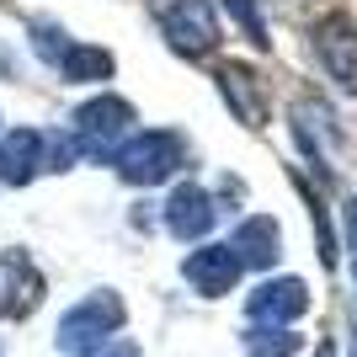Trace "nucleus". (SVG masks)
<instances>
[{
  "label": "nucleus",
  "instance_id": "1",
  "mask_svg": "<svg viewBox=\"0 0 357 357\" xmlns=\"http://www.w3.org/2000/svg\"><path fill=\"white\" fill-rule=\"evenodd\" d=\"M149 16L176 59H213L224 43V22L213 0H149Z\"/></svg>",
  "mask_w": 357,
  "mask_h": 357
},
{
  "label": "nucleus",
  "instance_id": "2",
  "mask_svg": "<svg viewBox=\"0 0 357 357\" xmlns=\"http://www.w3.org/2000/svg\"><path fill=\"white\" fill-rule=\"evenodd\" d=\"M112 165L128 187H160L187 165V144L171 128H144V134H128L112 149Z\"/></svg>",
  "mask_w": 357,
  "mask_h": 357
},
{
  "label": "nucleus",
  "instance_id": "3",
  "mask_svg": "<svg viewBox=\"0 0 357 357\" xmlns=\"http://www.w3.org/2000/svg\"><path fill=\"white\" fill-rule=\"evenodd\" d=\"M134 102L118 96V91H96L70 112V134L80 139V155H96V160H112V149L134 134Z\"/></svg>",
  "mask_w": 357,
  "mask_h": 357
},
{
  "label": "nucleus",
  "instance_id": "4",
  "mask_svg": "<svg viewBox=\"0 0 357 357\" xmlns=\"http://www.w3.org/2000/svg\"><path fill=\"white\" fill-rule=\"evenodd\" d=\"M32 48H38V59L48 70L59 75V80H75V86H96V80H112V54L96 43H80V38H64L59 22H32Z\"/></svg>",
  "mask_w": 357,
  "mask_h": 357
},
{
  "label": "nucleus",
  "instance_id": "5",
  "mask_svg": "<svg viewBox=\"0 0 357 357\" xmlns=\"http://www.w3.org/2000/svg\"><path fill=\"white\" fill-rule=\"evenodd\" d=\"M310 48L326 70V80H336V91H347V96H357V22L352 16L347 11L320 16L310 27Z\"/></svg>",
  "mask_w": 357,
  "mask_h": 357
},
{
  "label": "nucleus",
  "instance_id": "6",
  "mask_svg": "<svg viewBox=\"0 0 357 357\" xmlns=\"http://www.w3.org/2000/svg\"><path fill=\"white\" fill-rule=\"evenodd\" d=\"M213 86H219L224 107L235 112L240 128H267V91H261V80H256L251 64L219 59V64H213Z\"/></svg>",
  "mask_w": 357,
  "mask_h": 357
},
{
  "label": "nucleus",
  "instance_id": "7",
  "mask_svg": "<svg viewBox=\"0 0 357 357\" xmlns=\"http://www.w3.org/2000/svg\"><path fill=\"white\" fill-rule=\"evenodd\" d=\"M43 298V272L32 267L27 251H0V314L6 320H22V314L38 310Z\"/></svg>",
  "mask_w": 357,
  "mask_h": 357
},
{
  "label": "nucleus",
  "instance_id": "8",
  "mask_svg": "<svg viewBox=\"0 0 357 357\" xmlns=\"http://www.w3.org/2000/svg\"><path fill=\"white\" fill-rule=\"evenodd\" d=\"M181 272H187V283H192L203 298H219V294H229V288L240 283L245 261L235 256V245H197Z\"/></svg>",
  "mask_w": 357,
  "mask_h": 357
},
{
  "label": "nucleus",
  "instance_id": "9",
  "mask_svg": "<svg viewBox=\"0 0 357 357\" xmlns=\"http://www.w3.org/2000/svg\"><path fill=\"white\" fill-rule=\"evenodd\" d=\"M118 326H123V304H118L112 294H96V298H86L80 310H70V314H64L59 342L70 347V352H80V347L102 342L107 331H118Z\"/></svg>",
  "mask_w": 357,
  "mask_h": 357
},
{
  "label": "nucleus",
  "instance_id": "10",
  "mask_svg": "<svg viewBox=\"0 0 357 357\" xmlns=\"http://www.w3.org/2000/svg\"><path fill=\"white\" fill-rule=\"evenodd\" d=\"M213 219H219V208H213V197L197 181H181L176 192L165 197V229L176 240H203L213 229Z\"/></svg>",
  "mask_w": 357,
  "mask_h": 357
},
{
  "label": "nucleus",
  "instance_id": "11",
  "mask_svg": "<svg viewBox=\"0 0 357 357\" xmlns=\"http://www.w3.org/2000/svg\"><path fill=\"white\" fill-rule=\"evenodd\" d=\"M43 171V134L38 128H6L0 134V187H27Z\"/></svg>",
  "mask_w": 357,
  "mask_h": 357
},
{
  "label": "nucleus",
  "instance_id": "12",
  "mask_svg": "<svg viewBox=\"0 0 357 357\" xmlns=\"http://www.w3.org/2000/svg\"><path fill=\"white\" fill-rule=\"evenodd\" d=\"M304 310H310V288L298 278H272L251 294V320H261V326H288Z\"/></svg>",
  "mask_w": 357,
  "mask_h": 357
},
{
  "label": "nucleus",
  "instance_id": "13",
  "mask_svg": "<svg viewBox=\"0 0 357 357\" xmlns=\"http://www.w3.org/2000/svg\"><path fill=\"white\" fill-rule=\"evenodd\" d=\"M294 139L298 149H304V160L320 171V176H331V165H326V139H336V118H331V107L326 102H294Z\"/></svg>",
  "mask_w": 357,
  "mask_h": 357
},
{
  "label": "nucleus",
  "instance_id": "14",
  "mask_svg": "<svg viewBox=\"0 0 357 357\" xmlns=\"http://www.w3.org/2000/svg\"><path fill=\"white\" fill-rule=\"evenodd\" d=\"M235 256L245 261V267H272L278 256H283V235H278V219H267V213H251V219H240L235 229Z\"/></svg>",
  "mask_w": 357,
  "mask_h": 357
},
{
  "label": "nucleus",
  "instance_id": "15",
  "mask_svg": "<svg viewBox=\"0 0 357 357\" xmlns=\"http://www.w3.org/2000/svg\"><path fill=\"white\" fill-rule=\"evenodd\" d=\"M245 352L251 357H294L298 352V336L288 326H261V331H251V336H245Z\"/></svg>",
  "mask_w": 357,
  "mask_h": 357
},
{
  "label": "nucleus",
  "instance_id": "16",
  "mask_svg": "<svg viewBox=\"0 0 357 357\" xmlns=\"http://www.w3.org/2000/svg\"><path fill=\"white\" fill-rule=\"evenodd\" d=\"M224 11L240 22V32H245L256 48H272V38H267V16H261V6H256V0H224Z\"/></svg>",
  "mask_w": 357,
  "mask_h": 357
},
{
  "label": "nucleus",
  "instance_id": "17",
  "mask_svg": "<svg viewBox=\"0 0 357 357\" xmlns=\"http://www.w3.org/2000/svg\"><path fill=\"white\" fill-rule=\"evenodd\" d=\"M80 160V139L75 134H43V171H70Z\"/></svg>",
  "mask_w": 357,
  "mask_h": 357
},
{
  "label": "nucleus",
  "instance_id": "18",
  "mask_svg": "<svg viewBox=\"0 0 357 357\" xmlns=\"http://www.w3.org/2000/svg\"><path fill=\"white\" fill-rule=\"evenodd\" d=\"M342 219H347V245H352V272H357V197L342 208Z\"/></svg>",
  "mask_w": 357,
  "mask_h": 357
},
{
  "label": "nucleus",
  "instance_id": "19",
  "mask_svg": "<svg viewBox=\"0 0 357 357\" xmlns=\"http://www.w3.org/2000/svg\"><path fill=\"white\" fill-rule=\"evenodd\" d=\"M102 357H139V352H134L128 342H123V347H112V352H102Z\"/></svg>",
  "mask_w": 357,
  "mask_h": 357
}]
</instances>
